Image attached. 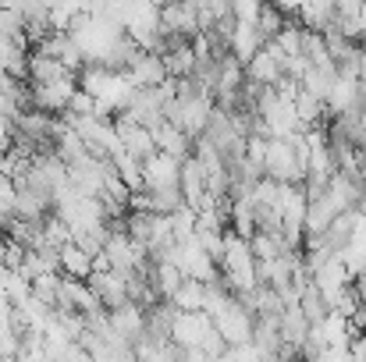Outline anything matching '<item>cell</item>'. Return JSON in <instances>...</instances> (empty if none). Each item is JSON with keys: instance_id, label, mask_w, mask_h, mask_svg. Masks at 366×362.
Listing matches in <instances>:
<instances>
[{"instance_id": "obj_1", "label": "cell", "mask_w": 366, "mask_h": 362, "mask_svg": "<svg viewBox=\"0 0 366 362\" xmlns=\"http://www.w3.org/2000/svg\"><path fill=\"white\" fill-rule=\"evenodd\" d=\"M89 288L97 291L104 313H114V309L128 306V281H124L122 273H114V270H93Z\"/></svg>"}]
</instances>
